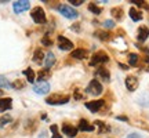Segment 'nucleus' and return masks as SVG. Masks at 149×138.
<instances>
[{
	"label": "nucleus",
	"mask_w": 149,
	"mask_h": 138,
	"mask_svg": "<svg viewBox=\"0 0 149 138\" xmlns=\"http://www.w3.org/2000/svg\"><path fill=\"white\" fill-rule=\"evenodd\" d=\"M31 17H32V20L36 24L39 25H43V24H46V13L43 10L42 7H35L32 11H31Z\"/></svg>",
	"instance_id": "nucleus-1"
},
{
	"label": "nucleus",
	"mask_w": 149,
	"mask_h": 138,
	"mask_svg": "<svg viewBox=\"0 0 149 138\" xmlns=\"http://www.w3.org/2000/svg\"><path fill=\"white\" fill-rule=\"evenodd\" d=\"M102 84L98 82L97 79H94V80H91L90 83H88V86H87V89H86V93L87 94H90V95H100L102 93Z\"/></svg>",
	"instance_id": "nucleus-2"
},
{
	"label": "nucleus",
	"mask_w": 149,
	"mask_h": 138,
	"mask_svg": "<svg viewBox=\"0 0 149 138\" xmlns=\"http://www.w3.org/2000/svg\"><path fill=\"white\" fill-rule=\"evenodd\" d=\"M109 61V55H108L105 51H97L93 57H91V61H90V65L91 66H95V65H101V64H105Z\"/></svg>",
	"instance_id": "nucleus-3"
},
{
	"label": "nucleus",
	"mask_w": 149,
	"mask_h": 138,
	"mask_svg": "<svg viewBox=\"0 0 149 138\" xmlns=\"http://www.w3.org/2000/svg\"><path fill=\"white\" fill-rule=\"evenodd\" d=\"M57 8H58V11L62 15L69 18V20H74V18H77V15H79L77 11L74 10V8H72V7H69V6H66V4H59Z\"/></svg>",
	"instance_id": "nucleus-4"
},
{
	"label": "nucleus",
	"mask_w": 149,
	"mask_h": 138,
	"mask_svg": "<svg viewBox=\"0 0 149 138\" xmlns=\"http://www.w3.org/2000/svg\"><path fill=\"white\" fill-rule=\"evenodd\" d=\"M48 105H64L69 102V95H58V94H54V95L48 97L46 100Z\"/></svg>",
	"instance_id": "nucleus-5"
},
{
	"label": "nucleus",
	"mask_w": 149,
	"mask_h": 138,
	"mask_svg": "<svg viewBox=\"0 0 149 138\" xmlns=\"http://www.w3.org/2000/svg\"><path fill=\"white\" fill-rule=\"evenodd\" d=\"M33 91L39 94V95H46L48 91H50V84L47 82H39L37 84L33 86Z\"/></svg>",
	"instance_id": "nucleus-6"
},
{
	"label": "nucleus",
	"mask_w": 149,
	"mask_h": 138,
	"mask_svg": "<svg viewBox=\"0 0 149 138\" xmlns=\"http://www.w3.org/2000/svg\"><path fill=\"white\" fill-rule=\"evenodd\" d=\"M13 8L17 14H19L22 11H26L31 8V3L26 1V0H21V1H14V4H13Z\"/></svg>",
	"instance_id": "nucleus-7"
},
{
	"label": "nucleus",
	"mask_w": 149,
	"mask_h": 138,
	"mask_svg": "<svg viewBox=\"0 0 149 138\" xmlns=\"http://www.w3.org/2000/svg\"><path fill=\"white\" fill-rule=\"evenodd\" d=\"M58 46L62 51H69V50L73 48V43L64 36H58Z\"/></svg>",
	"instance_id": "nucleus-8"
},
{
	"label": "nucleus",
	"mask_w": 149,
	"mask_h": 138,
	"mask_svg": "<svg viewBox=\"0 0 149 138\" xmlns=\"http://www.w3.org/2000/svg\"><path fill=\"white\" fill-rule=\"evenodd\" d=\"M104 106V100H97V101H90V102H86V108L88 109L90 112L95 113L101 109Z\"/></svg>",
	"instance_id": "nucleus-9"
},
{
	"label": "nucleus",
	"mask_w": 149,
	"mask_h": 138,
	"mask_svg": "<svg viewBox=\"0 0 149 138\" xmlns=\"http://www.w3.org/2000/svg\"><path fill=\"white\" fill-rule=\"evenodd\" d=\"M95 76L98 79L104 80V82H109L111 80V73H109V70L107 68H104V66H100V68L95 70Z\"/></svg>",
	"instance_id": "nucleus-10"
},
{
	"label": "nucleus",
	"mask_w": 149,
	"mask_h": 138,
	"mask_svg": "<svg viewBox=\"0 0 149 138\" xmlns=\"http://www.w3.org/2000/svg\"><path fill=\"white\" fill-rule=\"evenodd\" d=\"M126 87L130 91H134L138 89V79L135 76H127L126 77Z\"/></svg>",
	"instance_id": "nucleus-11"
},
{
	"label": "nucleus",
	"mask_w": 149,
	"mask_h": 138,
	"mask_svg": "<svg viewBox=\"0 0 149 138\" xmlns=\"http://www.w3.org/2000/svg\"><path fill=\"white\" fill-rule=\"evenodd\" d=\"M62 133H64L65 135H68V137L72 138L77 134V128L74 127V126H72V124L65 123V124H62Z\"/></svg>",
	"instance_id": "nucleus-12"
},
{
	"label": "nucleus",
	"mask_w": 149,
	"mask_h": 138,
	"mask_svg": "<svg viewBox=\"0 0 149 138\" xmlns=\"http://www.w3.org/2000/svg\"><path fill=\"white\" fill-rule=\"evenodd\" d=\"M13 108V100L11 98H0V112H6Z\"/></svg>",
	"instance_id": "nucleus-13"
},
{
	"label": "nucleus",
	"mask_w": 149,
	"mask_h": 138,
	"mask_svg": "<svg viewBox=\"0 0 149 138\" xmlns=\"http://www.w3.org/2000/svg\"><path fill=\"white\" fill-rule=\"evenodd\" d=\"M77 130H80V131H94V126L90 124L86 119H81V120L79 122V127H77Z\"/></svg>",
	"instance_id": "nucleus-14"
},
{
	"label": "nucleus",
	"mask_w": 149,
	"mask_h": 138,
	"mask_svg": "<svg viewBox=\"0 0 149 138\" xmlns=\"http://www.w3.org/2000/svg\"><path fill=\"white\" fill-rule=\"evenodd\" d=\"M70 57H73L76 59H84L87 57V50H84V48H76V50L72 51Z\"/></svg>",
	"instance_id": "nucleus-15"
},
{
	"label": "nucleus",
	"mask_w": 149,
	"mask_h": 138,
	"mask_svg": "<svg viewBox=\"0 0 149 138\" xmlns=\"http://www.w3.org/2000/svg\"><path fill=\"white\" fill-rule=\"evenodd\" d=\"M148 37H149V28L141 26L138 29V36H137V39H138L139 42H145Z\"/></svg>",
	"instance_id": "nucleus-16"
},
{
	"label": "nucleus",
	"mask_w": 149,
	"mask_h": 138,
	"mask_svg": "<svg viewBox=\"0 0 149 138\" xmlns=\"http://www.w3.org/2000/svg\"><path fill=\"white\" fill-rule=\"evenodd\" d=\"M54 64H55V55L50 51V53H47V55L44 57V66H46V69H50Z\"/></svg>",
	"instance_id": "nucleus-17"
},
{
	"label": "nucleus",
	"mask_w": 149,
	"mask_h": 138,
	"mask_svg": "<svg viewBox=\"0 0 149 138\" xmlns=\"http://www.w3.org/2000/svg\"><path fill=\"white\" fill-rule=\"evenodd\" d=\"M128 14H130V18L133 20V21H141L142 20V13L139 10H137V8H130V11H128Z\"/></svg>",
	"instance_id": "nucleus-18"
},
{
	"label": "nucleus",
	"mask_w": 149,
	"mask_h": 138,
	"mask_svg": "<svg viewBox=\"0 0 149 138\" xmlns=\"http://www.w3.org/2000/svg\"><path fill=\"white\" fill-rule=\"evenodd\" d=\"M42 59H44V54H43L42 48H36V50H35V54H33V61L37 62V64H40Z\"/></svg>",
	"instance_id": "nucleus-19"
},
{
	"label": "nucleus",
	"mask_w": 149,
	"mask_h": 138,
	"mask_svg": "<svg viewBox=\"0 0 149 138\" xmlns=\"http://www.w3.org/2000/svg\"><path fill=\"white\" fill-rule=\"evenodd\" d=\"M112 15H113V18H116L117 21H120L123 18V8L122 7H115V8H112Z\"/></svg>",
	"instance_id": "nucleus-20"
},
{
	"label": "nucleus",
	"mask_w": 149,
	"mask_h": 138,
	"mask_svg": "<svg viewBox=\"0 0 149 138\" xmlns=\"http://www.w3.org/2000/svg\"><path fill=\"white\" fill-rule=\"evenodd\" d=\"M24 75H25V77H26V80L29 82V83H33L35 82V72H33V69L28 68L24 70Z\"/></svg>",
	"instance_id": "nucleus-21"
},
{
	"label": "nucleus",
	"mask_w": 149,
	"mask_h": 138,
	"mask_svg": "<svg viewBox=\"0 0 149 138\" xmlns=\"http://www.w3.org/2000/svg\"><path fill=\"white\" fill-rule=\"evenodd\" d=\"M0 89H13V84L4 76H0Z\"/></svg>",
	"instance_id": "nucleus-22"
},
{
	"label": "nucleus",
	"mask_w": 149,
	"mask_h": 138,
	"mask_svg": "<svg viewBox=\"0 0 149 138\" xmlns=\"http://www.w3.org/2000/svg\"><path fill=\"white\" fill-rule=\"evenodd\" d=\"M138 54H134L131 53L130 55H128V64H130V66H135L137 65V62H138Z\"/></svg>",
	"instance_id": "nucleus-23"
},
{
	"label": "nucleus",
	"mask_w": 149,
	"mask_h": 138,
	"mask_svg": "<svg viewBox=\"0 0 149 138\" xmlns=\"http://www.w3.org/2000/svg\"><path fill=\"white\" fill-rule=\"evenodd\" d=\"M88 10H90L91 13H93V14L98 15V14H101L102 8H101V7H98V6H97L95 3H90V4H88Z\"/></svg>",
	"instance_id": "nucleus-24"
},
{
	"label": "nucleus",
	"mask_w": 149,
	"mask_h": 138,
	"mask_svg": "<svg viewBox=\"0 0 149 138\" xmlns=\"http://www.w3.org/2000/svg\"><path fill=\"white\" fill-rule=\"evenodd\" d=\"M95 36L100 37L101 40H104V42H108V40H111V35L108 32H104V31H100V32H95Z\"/></svg>",
	"instance_id": "nucleus-25"
},
{
	"label": "nucleus",
	"mask_w": 149,
	"mask_h": 138,
	"mask_svg": "<svg viewBox=\"0 0 149 138\" xmlns=\"http://www.w3.org/2000/svg\"><path fill=\"white\" fill-rule=\"evenodd\" d=\"M11 120H13V119H11L10 115H4V116H1L0 117V128H3L4 126H7Z\"/></svg>",
	"instance_id": "nucleus-26"
},
{
	"label": "nucleus",
	"mask_w": 149,
	"mask_h": 138,
	"mask_svg": "<svg viewBox=\"0 0 149 138\" xmlns=\"http://www.w3.org/2000/svg\"><path fill=\"white\" fill-rule=\"evenodd\" d=\"M48 76H50V69L44 68V70H40V72H39V79H40V82H46V79H47Z\"/></svg>",
	"instance_id": "nucleus-27"
},
{
	"label": "nucleus",
	"mask_w": 149,
	"mask_h": 138,
	"mask_svg": "<svg viewBox=\"0 0 149 138\" xmlns=\"http://www.w3.org/2000/svg\"><path fill=\"white\" fill-rule=\"evenodd\" d=\"M95 124L98 126V127H100V134L105 133V131H109V127H108V126H105V123L101 122V120H97Z\"/></svg>",
	"instance_id": "nucleus-28"
},
{
	"label": "nucleus",
	"mask_w": 149,
	"mask_h": 138,
	"mask_svg": "<svg viewBox=\"0 0 149 138\" xmlns=\"http://www.w3.org/2000/svg\"><path fill=\"white\" fill-rule=\"evenodd\" d=\"M50 130H51V133H53V138H61V137H62V135L58 133V127H57L55 124H51Z\"/></svg>",
	"instance_id": "nucleus-29"
},
{
	"label": "nucleus",
	"mask_w": 149,
	"mask_h": 138,
	"mask_svg": "<svg viewBox=\"0 0 149 138\" xmlns=\"http://www.w3.org/2000/svg\"><path fill=\"white\" fill-rule=\"evenodd\" d=\"M42 44H43V46H47V47L53 46V42L48 39V35H44V36L42 37Z\"/></svg>",
	"instance_id": "nucleus-30"
},
{
	"label": "nucleus",
	"mask_w": 149,
	"mask_h": 138,
	"mask_svg": "<svg viewBox=\"0 0 149 138\" xmlns=\"http://www.w3.org/2000/svg\"><path fill=\"white\" fill-rule=\"evenodd\" d=\"M104 26L109 28V29H111V28H115V22L112 21V20H107V21L104 22Z\"/></svg>",
	"instance_id": "nucleus-31"
},
{
	"label": "nucleus",
	"mask_w": 149,
	"mask_h": 138,
	"mask_svg": "<svg viewBox=\"0 0 149 138\" xmlns=\"http://www.w3.org/2000/svg\"><path fill=\"white\" fill-rule=\"evenodd\" d=\"M72 6H81L83 4V0H69Z\"/></svg>",
	"instance_id": "nucleus-32"
},
{
	"label": "nucleus",
	"mask_w": 149,
	"mask_h": 138,
	"mask_svg": "<svg viewBox=\"0 0 149 138\" xmlns=\"http://www.w3.org/2000/svg\"><path fill=\"white\" fill-rule=\"evenodd\" d=\"M131 3H134L135 6H139V7H142V6H146L144 1H142V0H131Z\"/></svg>",
	"instance_id": "nucleus-33"
},
{
	"label": "nucleus",
	"mask_w": 149,
	"mask_h": 138,
	"mask_svg": "<svg viewBox=\"0 0 149 138\" xmlns=\"http://www.w3.org/2000/svg\"><path fill=\"white\" fill-rule=\"evenodd\" d=\"M83 98V95L80 94L79 90H74V100H81Z\"/></svg>",
	"instance_id": "nucleus-34"
},
{
	"label": "nucleus",
	"mask_w": 149,
	"mask_h": 138,
	"mask_svg": "<svg viewBox=\"0 0 149 138\" xmlns=\"http://www.w3.org/2000/svg\"><path fill=\"white\" fill-rule=\"evenodd\" d=\"M127 138H141V135H139V134H135V133H133V134H128V135H127Z\"/></svg>",
	"instance_id": "nucleus-35"
},
{
	"label": "nucleus",
	"mask_w": 149,
	"mask_h": 138,
	"mask_svg": "<svg viewBox=\"0 0 149 138\" xmlns=\"http://www.w3.org/2000/svg\"><path fill=\"white\" fill-rule=\"evenodd\" d=\"M117 120H124V122H127V117H124V116H117Z\"/></svg>",
	"instance_id": "nucleus-36"
},
{
	"label": "nucleus",
	"mask_w": 149,
	"mask_h": 138,
	"mask_svg": "<svg viewBox=\"0 0 149 138\" xmlns=\"http://www.w3.org/2000/svg\"><path fill=\"white\" fill-rule=\"evenodd\" d=\"M119 66H120L122 69H124V70H126V69H128L127 66H126V65H123V64H119Z\"/></svg>",
	"instance_id": "nucleus-37"
},
{
	"label": "nucleus",
	"mask_w": 149,
	"mask_h": 138,
	"mask_svg": "<svg viewBox=\"0 0 149 138\" xmlns=\"http://www.w3.org/2000/svg\"><path fill=\"white\" fill-rule=\"evenodd\" d=\"M145 62L148 64V70H149V57H146V58H145Z\"/></svg>",
	"instance_id": "nucleus-38"
},
{
	"label": "nucleus",
	"mask_w": 149,
	"mask_h": 138,
	"mask_svg": "<svg viewBox=\"0 0 149 138\" xmlns=\"http://www.w3.org/2000/svg\"><path fill=\"white\" fill-rule=\"evenodd\" d=\"M1 95H3V91H1V90H0V97H1Z\"/></svg>",
	"instance_id": "nucleus-39"
}]
</instances>
